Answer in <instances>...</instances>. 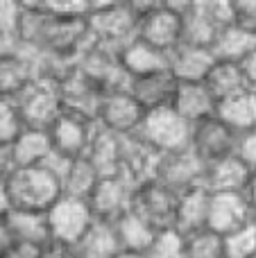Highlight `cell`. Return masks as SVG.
I'll return each instance as SVG.
<instances>
[{
  "instance_id": "f1b7e54d",
  "label": "cell",
  "mask_w": 256,
  "mask_h": 258,
  "mask_svg": "<svg viewBox=\"0 0 256 258\" xmlns=\"http://www.w3.org/2000/svg\"><path fill=\"white\" fill-rule=\"evenodd\" d=\"M73 249H75L77 258H113L120 251L113 224L95 220Z\"/></svg>"
},
{
  "instance_id": "44dd1931",
  "label": "cell",
  "mask_w": 256,
  "mask_h": 258,
  "mask_svg": "<svg viewBox=\"0 0 256 258\" xmlns=\"http://www.w3.org/2000/svg\"><path fill=\"white\" fill-rule=\"evenodd\" d=\"M216 100L204 86V82H179L170 109L177 111L188 125L216 116Z\"/></svg>"
},
{
  "instance_id": "ab89813d",
  "label": "cell",
  "mask_w": 256,
  "mask_h": 258,
  "mask_svg": "<svg viewBox=\"0 0 256 258\" xmlns=\"http://www.w3.org/2000/svg\"><path fill=\"white\" fill-rule=\"evenodd\" d=\"M231 7H234V25L256 36V0H238V3L231 0Z\"/></svg>"
},
{
  "instance_id": "74e56055",
  "label": "cell",
  "mask_w": 256,
  "mask_h": 258,
  "mask_svg": "<svg viewBox=\"0 0 256 258\" xmlns=\"http://www.w3.org/2000/svg\"><path fill=\"white\" fill-rule=\"evenodd\" d=\"M21 9H23V3L0 0V34L7 36V39L14 41V43H16V30H18Z\"/></svg>"
},
{
  "instance_id": "3957f363",
  "label": "cell",
  "mask_w": 256,
  "mask_h": 258,
  "mask_svg": "<svg viewBox=\"0 0 256 258\" xmlns=\"http://www.w3.org/2000/svg\"><path fill=\"white\" fill-rule=\"evenodd\" d=\"M181 41L202 48H211L213 39L234 23L231 0H202V3H179Z\"/></svg>"
},
{
  "instance_id": "7a4b0ae2",
  "label": "cell",
  "mask_w": 256,
  "mask_h": 258,
  "mask_svg": "<svg viewBox=\"0 0 256 258\" xmlns=\"http://www.w3.org/2000/svg\"><path fill=\"white\" fill-rule=\"evenodd\" d=\"M91 41L109 52L118 54L139 30V16L130 3H91V12L86 16Z\"/></svg>"
},
{
  "instance_id": "4dcf8cb0",
  "label": "cell",
  "mask_w": 256,
  "mask_h": 258,
  "mask_svg": "<svg viewBox=\"0 0 256 258\" xmlns=\"http://www.w3.org/2000/svg\"><path fill=\"white\" fill-rule=\"evenodd\" d=\"M204 86L209 89V93L213 95L216 102L231 98L236 93H243V91H249L245 86L240 66L238 63H229V61H213L211 71L204 77Z\"/></svg>"
},
{
  "instance_id": "ffe728a7",
  "label": "cell",
  "mask_w": 256,
  "mask_h": 258,
  "mask_svg": "<svg viewBox=\"0 0 256 258\" xmlns=\"http://www.w3.org/2000/svg\"><path fill=\"white\" fill-rule=\"evenodd\" d=\"M159 154L150 150L143 141L136 136H127L122 141V154H120V168L118 174L122 179L139 188L141 183H148L154 179V168H157Z\"/></svg>"
},
{
  "instance_id": "681fc988",
  "label": "cell",
  "mask_w": 256,
  "mask_h": 258,
  "mask_svg": "<svg viewBox=\"0 0 256 258\" xmlns=\"http://www.w3.org/2000/svg\"><path fill=\"white\" fill-rule=\"evenodd\" d=\"M113 258H143V254H132V251H118Z\"/></svg>"
},
{
  "instance_id": "d6986e66",
  "label": "cell",
  "mask_w": 256,
  "mask_h": 258,
  "mask_svg": "<svg viewBox=\"0 0 256 258\" xmlns=\"http://www.w3.org/2000/svg\"><path fill=\"white\" fill-rule=\"evenodd\" d=\"M254 172L245 168V163L236 154L225 156L220 161L204 165L202 188L207 192H243L245 183L249 181Z\"/></svg>"
},
{
  "instance_id": "e575fe53",
  "label": "cell",
  "mask_w": 256,
  "mask_h": 258,
  "mask_svg": "<svg viewBox=\"0 0 256 258\" xmlns=\"http://www.w3.org/2000/svg\"><path fill=\"white\" fill-rule=\"evenodd\" d=\"M225 258H256V222H247L222 238Z\"/></svg>"
},
{
  "instance_id": "4fadbf2b",
  "label": "cell",
  "mask_w": 256,
  "mask_h": 258,
  "mask_svg": "<svg viewBox=\"0 0 256 258\" xmlns=\"http://www.w3.org/2000/svg\"><path fill=\"white\" fill-rule=\"evenodd\" d=\"M175 209H177V195L168 188H163L157 181L141 183L134 190L132 200V213H136L143 222H148L154 231L172 229L175 224Z\"/></svg>"
},
{
  "instance_id": "f6af8a7d",
  "label": "cell",
  "mask_w": 256,
  "mask_h": 258,
  "mask_svg": "<svg viewBox=\"0 0 256 258\" xmlns=\"http://www.w3.org/2000/svg\"><path fill=\"white\" fill-rule=\"evenodd\" d=\"M14 170V163H12V154H9V147L0 145V181L7 179V174Z\"/></svg>"
},
{
  "instance_id": "ba28073f",
  "label": "cell",
  "mask_w": 256,
  "mask_h": 258,
  "mask_svg": "<svg viewBox=\"0 0 256 258\" xmlns=\"http://www.w3.org/2000/svg\"><path fill=\"white\" fill-rule=\"evenodd\" d=\"M202 174L204 163L193 154L190 147H184V150L177 152L159 154L152 181L161 183L163 188L179 195V192H186L190 188L202 186Z\"/></svg>"
},
{
  "instance_id": "e0dca14e",
  "label": "cell",
  "mask_w": 256,
  "mask_h": 258,
  "mask_svg": "<svg viewBox=\"0 0 256 258\" xmlns=\"http://www.w3.org/2000/svg\"><path fill=\"white\" fill-rule=\"evenodd\" d=\"M59 84V95H61V107L63 111H73V113H82L86 118L95 120V111L100 107L102 100V91L84 77L75 66L57 82Z\"/></svg>"
},
{
  "instance_id": "30bf717a",
  "label": "cell",
  "mask_w": 256,
  "mask_h": 258,
  "mask_svg": "<svg viewBox=\"0 0 256 258\" xmlns=\"http://www.w3.org/2000/svg\"><path fill=\"white\" fill-rule=\"evenodd\" d=\"M75 68L84 77H89L104 95L118 93V91H127L130 86V77L120 68L118 54L109 52V50L100 48L91 41V45L75 59Z\"/></svg>"
},
{
  "instance_id": "b9f144b4",
  "label": "cell",
  "mask_w": 256,
  "mask_h": 258,
  "mask_svg": "<svg viewBox=\"0 0 256 258\" xmlns=\"http://www.w3.org/2000/svg\"><path fill=\"white\" fill-rule=\"evenodd\" d=\"M39 258H77V256L71 245H63V242H57V240H45L41 245Z\"/></svg>"
},
{
  "instance_id": "4316f807",
  "label": "cell",
  "mask_w": 256,
  "mask_h": 258,
  "mask_svg": "<svg viewBox=\"0 0 256 258\" xmlns=\"http://www.w3.org/2000/svg\"><path fill=\"white\" fill-rule=\"evenodd\" d=\"M254 48H256V36L231 23L229 27H225V30L213 39V43L209 50H211L216 61L240 63Z\"/></svg>"
},
{
  "instance_id": "8fae6325",
  "label": "cell",
  "mask_w": 256,
  "mask_h": 258,
  "mask_svg": "<svg viewBox=\"0 0 256 258\" xmlns=\"http://www.w3.org/2000/svg\"><path fill=\"white\" fill-rule=\"evenodd\" d=\"M145 111L134 102L127 91L118 93H107L100 100V107L95 111V125L102 132H109L113 136H136L141 122H143Z\"/></svg>"
},
{
  "instance_id": "5b68a950",
  "label": "cell",
  "mask_w": 256,
  "mask_h": 258,
  "mask_svg": "<svg viewBox=\"0 0 256 258\" xmlns=\"http://www.w3.org/2000/svg\"><path fill=\"white\" fill-rule=\"evenodd\" d=\"M136 138L143 141L157 154H168V152L188 147L190 125L177 111H172L170 107L157 109V111H148L143 116Z\"/></svg>"
},
{
  "instance_id": "d4e9b609",
  "label": "cell",
  "mask_w": 256,
  "mask_h": 258,
  "mask_svg": "<svg viewBox=\"0 0 256 258\" xmlns=\"http://www.w3.org/2000/svg\"><path fill=\"white\" fill-rule=\"evenodd\" d=\"M216 118L238 136L256 129V93L243 91L216 104Z\"/></svg>"
},
{
  "instance_id": "c3c4849f",
  "label": "cell",
  "mask_w": 256,
  "mask_h": 258,
  "mask_svg": "<svg viewBox=\"0 0 256 258\" xmlns=\"http://www.w3.org/2000/svg\"><path fill=\"white\" fill-rule=\"evenodd\" d=\"M14 48H16V43H14V41H9L7 36L0 34V57H3V54H7V52H12Z\"/></svg>"
},
{
  "instance_id": "83f0119b",
  "label": "cell",
  "mask_w": 256,
  "mask_h": 258,
  "mask_svg": "<svg viewBox=\"0 0 256 258\" xmlns=\"http://www.w3.org/2000/svg\"><path fill=\"white\" fill-rule=\"evenodd\" d=\"M122 141H125V138L113 136V134L102 132V129L98 127V134H95V138H93V143H91L84 159L93 165L100 177L118 174L120 154H122Z\"/></svg>"
},
{
  "instance_id": "484cf974",
  "label": "cell",
  "mask_w": 256,
  "mask_h": 258,
  "mask_svg": "<svg viewBox=\"0 0 256 258\" xmlns=\"http://www.w3.org/2000/svg\"><path fill=\"white\" fill-rule=\"evenodd\" d=\"M50 152H52V143H50L48 132H43V129H23L16 141L9 145L14 168L41 165L48 159Z\"/></svg>"
},
{
  "instance_id": "9c48e42d",
  "label": "cell",
  "mask_w": 256,
  "mask_h": 258,
  "mask_svg": "<svg viewBox=\"0 0 256 258\" xmlns=\"http://www.w3.org/2000/svg\"><path fill=\"white\" fill-rule=\"evenodd\" d=\"M136 36L161 52H170L181 41L179 3H157L145 16H141Z\"/></svg>"
},
{
  "instance_id": "bcb514c9",
  "label": "cell",
  "mask_w": 256,
  "mask_h": 258,
  "mask_svg": "<svg viewBox=\"0 0 256 258\" xmlns=\"http://www.w3.org/2000/svg\"><path fill=\"white\" fill-rule=\"evenodd\" d=\"M9 242H14V240H12V236H9V231H7V224H5V215H3V218H0V249H5Z\"/></svg>"
},
{
  "instance_id": "7402d4cb",
  "label": "cell",
  "mask_w": 256,
  "mask_h": 258,
  "mask_svg": "<svg viewBox=\"0 0 256 258\" xmlns=\"http://www.w3.org/2000/svg\"><path fill=\"white\" fill-rule=\"evenodd\" d=\"M32 80H34V71L21 48H14L12 52L0 57V100L14 102Z\"/></svg>"
},
{
  "instance_id": "1f68e13d",
  "label": "cell",
  "mask_w": 256,
  "mask_h": 258,
  "mask_svg": "<svg viewBox=\"0 0 256 258\" xmlns=\"http://www.w3.org/2000/svg\"><path fill=\"white\" fill-rule=\"evenodd\" d=\"M113 231H116L120 251H132V254H143L157 233L148 222H143L132 211L113 222Z\"/></svg>"
},
{
  "instance_id": "52a82bcc",
  "label": "cell",
  "mask_w": 256,
  "mask_h": 258,
  "mask_svg": "<svg viewBox=\"0 0 256 258\" xmlns=\"http://www.w3.org/2000/svg\"><path fill=\"white\" fill-rule=\"evenodd\" d=\"M95 134H98V125H95L93 118H86L82 113L73 111H61L48 129L52 150L59 152L61 156H68V159L86 156Z\"/></svg>"
},
{
  "instance_id": "d6a6232c",
  "label": "cell",
  "mask_w": 256,
  "mask_h": 258,
  "mask_svg": "<svg viewBox=\"0 0 256 258\" xmlns=\"http://www.w3.org/2000/svg\"><path fill=\"white\" fill-rule=\"evenodd\" d=\"M98 179H100V174L95 172V168L84 156L75 159L71 163V168H68L66 177L61 179V195L77 197V200H89Z\"/></svg>"
},
{
  "instance_id": "277c9868",
  "label": "cell",
  "mask_w": 256,
  "mask_h": 258,
  "mask_svg": "<svg viewBox=\"0 0 256 258\" xmlns=\"http://www.w3.org/2000/svg\"><path fill=\"white\" fill-rule=\"evenodd\" d=\"M16 111L25 129H43L48 132L50 125L63 111L59 84L52 80H32L23 89V93L14 100Z\"/></svg>"
},
{
  "instance_id": "5bb4252c",
  "label": "cell",
  "mask_w": 256,
  "mask_h": 258,
  "mask_svg": "<svg viewBox=\"0 0 256 258\" xmlns=\"http://www.w3.org/2000/svg\"><path fill=\"white\" fill-rule=\"evenodd\" d=\"M188 147L204 165L231 156L236 150V134L227 125H222L216 116L190 125Z\"/></svg>"
},
{
  "instance_id": "f35d334b",
  "label": "cell",
  "mask_w": 256,
  "mask_h": 258,
  "mask_svg": "<svg viewBox=\"0 0 256 258\" xmlns=\"http://www.w3.org/2000/svg\"><path fill=\"white\" fill-rule=\"evenodd\" d=\"M234 154L243 161L249 172H256V129H249V132L236 136Z\"/></svg>"
},
{
  "instance_id": "f546056e",
  "label": "cell",
  "mask_w": 256,
  "mask_h": 258,
  "mask_svg": "<svg viewBox=\"0 0 256 258\" xmlns=\"http://www.w3.org/2000/svg\"><path fill=\"white\" fill-rule=\"evenodd\" d=\"M5 224L14 242H30V245H43L48 240V224L45 213H32V211L9 209L5 213Z\"/></svg>"
},
{
  "instance_id": "d590c367",
  "label": "cell",
  "mask_w": 256,
  "mask_h": 258,
  "mask_svg": "<svg viewBox=\"0 0 256 258\" xmlns=\"http://www.w3.org/2000/svg\"><path fill=\"white\" fill-rule=\"evenodd\" d=\"M143 258H184V236L175 229L157 231L143 251Z\"/></svg>"
},
{
  "instance_id": "9a60e30c",
  "label": "cell",
  "mask_w": 256,
  "mask_h": 258,
  "mask_svg": "<svg viewBox=\"0 0 256 258\" xmlns=\"http://www.w3.org/2000/svg\"><path fill=\"white\" fill-rule=\"evenodd\" d=\"M177 86L179 82L172 77V73L168 68L157 73H150V75H141L130 80V86H127V93L134 98V102L148 111H157V109H168L175 100Z\"/></svg>"
},
{
  "instance_id": "ac0fdd59",
  "label": "cell",
  "mask_w": 256,
  "mask_h": 258,
  "mask_svg": "<svg viewBox=\"0 0 256 258\" xmlns=\"http://www.w3.org/2000/svg\"><path fill=\"white\" fill-rule=\"evenodd\" d=\"M213 61L216 59L209 48L184 43V41H179L170 52H166V68L177 82H204Z\"/></svg>"
},
{
  "instance_id": "7bdbcfd3",
  "label": "cell",
  "mask_w": 256,
  "mask_h": 258,
  "mask_svg": "<svg viewBox=\"0 0 256 258\" xmlns=\"http://www.w3.org/2000/svg\"><path fill=\"white\" fill-rule=\"evenodd\" d=\"M238 66H240V73H243L245 86H247L249 91H254V93H256V48L247 54V57L243 59V61L238 63Z\"/></svg>"
},
{
  "instance_id": "8d00e7d4",
  "label": "cell",
  "mask_w": 256,
  "mask_h": 258,
  "mask_svg": "<svg viewBox=\"0 0 256 258\" xmlns=\"http://www.w3.org/2000/svg\"><path fill=\"white\" fill-rule=\"evenodd\" d=\"M21 116L16 111V104L9 100H0V145L9 147L23 132Z\"/></svg>"
},
{
  "instance_id": "7c38bea8",
  "label": "cell",
  "mask_w": 256,
  "mask_h": 258,
  "mask_svg": "<svg viewBox=\"0 0 256 258\" xmlns=\"http://www.w3.org/2000/svg\"><path fill=\"white\" fill-rule=\"evenodd\" d=\"M134 190H136V186H132L120 174H109V177L98 179L93 192L89 195L86 202H89L91 213H93L95 220L113 224L118 218L130 213Z\"/></svg>"
},
{
  "instance_id": "603a6c76",
  "label": "cell",
  "mask_w": 256,
  "mask_h": 258,
  "mask_svg": "<svg viewBox=\"0 0 256 258\" xmlns=\"http://www.w3.org/2000/svg\"><path fill=\"white\" fill-rule=\"evenodd\" d=\"M207 211H209V192L202 186L190 188L186 192L177 195V209H175V229L177 233H186L207 229Z\"/></svg>"
},
{
  "instance_id": "8992f818",
  "label": "cell",
  "mask_w": 256,
  "mask_h": 258,
  "mask_svg": "<svg viewBox=\"0 0 256 258\" xmlns=\"http://www.w3.org/2000/svg\"><path fill=\"white\" fill-rule=\"evenodd\" d=\"M95 222L91 206L86 200L61 195L48 211H45V224H48V240H57L63 245L75 247L77 240L91 229Z\"/></svg>"
},
{
  "instance_id": "60d3db41",
  "label": "cell",
  "mask_w": 256,
  "mask_h": 258,
  "mask_svg": "<svg viewBox=\"0 0 256 258\" xmlns=\"http://www.w3.org/2000/svg\"><path fill=\"white\" fill-rule=\"evenodd\" d=\"M41 245L30 242H9L5 249H0V258H39Z\"/></svg>"
},
{
  "instance_id": "836d02e7",
  "label": "cell",
  "mask_w": 256,
  "mask_h": 258,
  "mask_svg": "<svg viewBox=\"0 0 256 258\" xmlns=\"http://www.w3.org/2000/svg\"><path fill=\"white\" fill-rule=\"evenodd\" d=\"M184 258H225L222 236L213 233L211 229H200V231L186 233Z\"/></svg>"
},
{
  "instance_id": "7dc6e473",
  "label": "cell",
  "mask_w": 256,
  "mask_h": 258,
  "mask_svg": "<svg viewBox=\"0 0 256 258\" xmlns=\"http://www.w3.org/2000/svg\"><path fill=\"white\" fill-rule=\"evenodd\" d=\"M9 211V200H7V190H5V181H0V218Z\"/></svg>"
},
{
  "instance_id": "ee69618b",
  "label": "cell",
  "mask_w": 256,
  "mask_h": 258,
  "mask_svg": "<svg viewBox=\"0 0 256 258\" xmlns=\"http://www.w3.org/2000/svg\"><path fill=\"white\" fill-rule=\"evenodd\" d=\"M243 200H245V204H247V211H249V215H252V220L256 222V172L249 177V181L245 183Z\"/></svg>"
},
{
  "instance_id": "cb8c5ba5",
  "label": "cell",
  "mask_w": 256,
  "mask_h": 258,
  "mask_svg": "<svg viewBox=\"0 0 256 258\" xmlns=\"http://www.w3.org/2000/svg\"><path fill=\"white\" fill-rule=\"evenodd\" d=\"M118 61H120V68L125 71V75L130 77V80H134V77L163 71V68H166V52L152 48V45H148L145 41H141L139 36H134V39L118 52Z\"/></svg>"
},
{
  "instance_id": "6da1fadb",
  "label": "cell",
  "mask_w": 256,
  "mask_h": 258,
  "mask_svg": "<svg viewBox=\"0 0 256 258\" xmlns=\"http://www.w3.org/2000/svg\"><path fill=\"white\" fill-rule=\"evenodd\" d=\"M9 209L45 213L61 197V183L41 165L14 168L5 179Z\"/></svg>"
},
{
  "instance_id": "2e32d148",
  "label": "cell",
  "mask_w": 256,
  "mask_h": 258,
  "mask_svg": "<svg viewBox=\"0 0 256 258\" xmlns=\"http://www.w3.org/2000/svg\"><path fill=\"white\" fill-rule=\"evenodd\" d=\"M254 222L243 200V192H209V211H207V229L218 236H229L236 229Z\"/></svg>"
}]
</instances>
